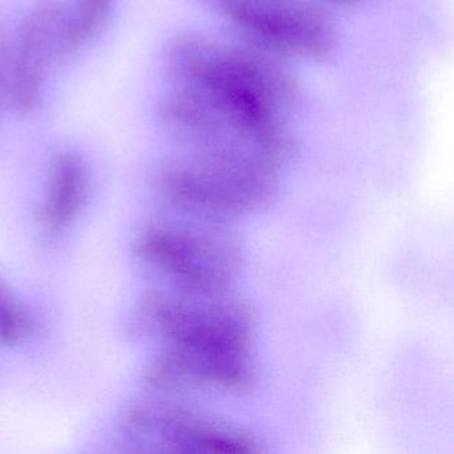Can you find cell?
<instances>
[{"instance_id":"obj_1","label":"cell","mask_w":454,"mask_h":454,"mask_svg":"<svg viewBox=\"0 0 454 454\" xmlns=\"http://www.w3.org/2000/svg\"><path fill=\"white\" fill-rule=\"evenodd\" d=\"M171 347L160 376L176 387L241 395L256 380L252 308L230 291H182L161 313Z\"/></svg>"},{"instance_id":"obj_2","label":"cell","mask_w":454,"mask_h":454,"mask_svg":"<svg viewBox=\"0 0 454 454\" xmlns=\"http://www.w3.org/2000/svg\"><path fill=\"white\" fill-rule=\"evenodd\" d=\"M166 67L179 86L206 90L281 116L301 100L294 74L254 44L184 34L167 49Z\"/></svg>"},{"instance_id":"obj_3","label":"cell","mask_w":454,"mask_h":454,"mask_svg":"<svg viewBox=\"0 0 454 454\" xmlns=\"http://www.w3.org/2000/svg\"><path fill=\"white\" fill-rule=\"evenodd\" d=\"M158 116L190 150L251 153L280 166L297 151L284 116L206 90L179 86L160 100Z\"/></svg>"},{"instance_id":"obj_4","label":"cell","mask_w":454,"mask_h":454,"mask_svg":"<svg viewBox=\"0 0 454 454\" xmlns=\"http://www.w3.org/2000/svg\"><path fill=\"white\" fill-rule=\"evenodd\" d=\"M254 46L273 55L321 60L337 33L323 9L307 0H203Z\"/></svg>"},{"instance_id":"obj_5","label":"cell","mask_w":454,"mask_h":454,"mask_svg":"<svg viewBox=\"0 0 454 454\" xmlns=\"http://www.w3.org/2000/svg\"><path fill=\"white\" fill-rule=\"evenodd\" d=\"M182 209L190 220L161 233L155 240V252L174 273L182 291H230L243 262V249L231 228L232 223Z\"/></svg>"},{"instance_id":"obj_6","label":"cell","mask_w":454,"mask_h":454,"mask_svg":"<svg viewBox=\"0 0 454 454\" xmlns=\"http://www.w3.org/2000/svg\"><path fill=\"white\" fill-rule=\"evenodd\" d=\"M67 4L44 0L34 7L7 41L9 105L20 114L38 110L55 54H62Z\"/></svg>"},{"instance_id":"obj_7","label":"cell","mask_w":454,"mask_h":454,"mask_svg":"<svg viewBox=\"0 0 454 454\" xmlns=\"http://www.w3.org/2000/svg\"><path fill=\"white\" fill-rule=\"evenodd\" d=\"M115 0H73L67 4L62 54L78 51L91 43L105 27Z\"/></svg>"},{"instance_id":"obj_8","label":"cell","mask_w":454,"mask_h":454,"mask_svg":"<svg viewBox=\"0 0 454 454\" xmlns=\"http://www.w3.org/2000/svg\"><path fill=\"white\" fill-rule=\"evenodd\" d=\"M9 105V65H7V41L0 38V115Z\"/></svg>"},{"instance_id":"obj_9","label":"cell","mask_w":454,"mask_h":454,"mask_svg":"<svg viewBox=\"0 0 454 454\" xmlns=\"http://www.w3.org/2000/svg\"><path fill=\"white\" fill-rule=\"evenodd\" d=\"M333 2H341V4H356V2H360V0H333Z\"/></svg>"}]
</instances>
